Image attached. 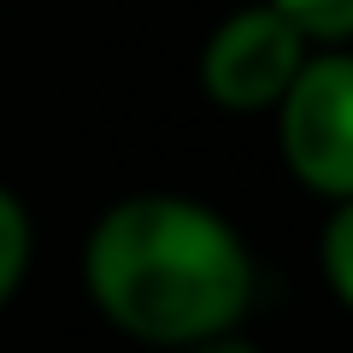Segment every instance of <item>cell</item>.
Listing matches in <instances>:
<instances>
[{
	"label": "cell",
	"instance_id": "3957f363",
	"mask_svg": "<svg viewBox=\"0 0 353 353\" xmlns=\"http://www.w3.org/2000/svg\"><path fill=\"white\" fill-rule=\"evenodd\" d=\"M306 53H312V36L294 18H283L271 0H253V6H236L206 36L201 88L218 112H236V118L271 112Z\"/></svg>",
	"mask_w": 353,
	"mask_h": 353
},
{
	"label": "cell",
	"instance_id": "277c9868",
	"mask_svg": "<svg viewBox=\"0 0 353 353\" xmlns=\"http://www.w3.org/2000/svg\"><path fill=\"white\" fill-rule=\"evenodd\" d=\"M30 259H36V224H30V206L18 201L12 183H0V312L18 301L30 277Z\"/></svg>",
	"mask_w": 353,
	"mask_h": 353
},
{
	"label": "cell",
	"instance_id": "5b68a950",
	"mask_svg": "<svg viewBox=\"0 0 353 353\" xmlns=\"http://www.w3.org/2000/svg\"><path fill=\"white\" fill-rule=\"evenodd\" d=\"M324 206H330V218L318 230V277L341 301V312H353V194L324 201Z\"/></svg>",
	"mask_w": 353,
	"mask_h": 353
},
{
	"label": "cell",
	"instance_id": "7a4b0ae2",
	"mask_svg": "<svg viewBox=\"0 0 353 353\" xmlns=\"http://www.w3.org/2000/svg\"><path fill=\"white\" fill-rule=\"evenodd\" d=\"M277 118V153L289 176L318 201L353 194V48L347 41H312L301 71L271 106Z\"/></svg>",
	"mask_w": 353,
	"mask_h": 353
},
{
	"label": "cell",
	"instance_id": "8992f818",
	"mask_svg": "<svg viewBox=\"0 0 353 353\" xmlns=\"http://www.w3.org/2000/svg\"><path fill=\"white\" fill-rule=\"evenodd\" d=\"M312 41H353V0H271Z\"/></svg>",
	"mask_w": 353,
	"mask_h": 353
},
{
	"label": "cell",
	"instance_id": "52a82bcc",
	"mask_svg": "<svg viewBox=\"0 0 353 353\" xmlns=\"http://www.w3.org/2000/svg\"><path fill=\"white\" fill-rule=\"evenodd\" d=\"M171 353H259L248 336H236V330H224V336H206V341H189V347H171Z\"/></svg>",
	"mask_w": 353,
	"mask_h": 353
},
{
	"label": "cell",
	"instance_id": "6da1fadb",
	"mask_svg": "<svg viewBox=\"0 0 353 353\" xmlns=\"http://www.w3.org/2000/svg\"><path fill=\"white\" fill-rule=\"evenodd\" d=\"M83 294L124 341L171 353L241 330L253 306V253L218 206L141 189L88 224Z\"/></svg>",
	"mask_w": 353,
	"mask_h": 353
}]
</instances>
